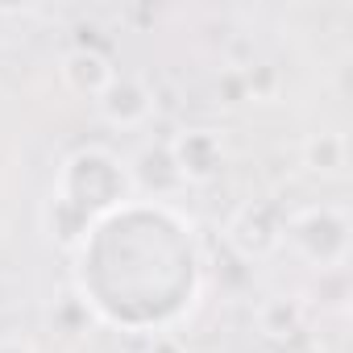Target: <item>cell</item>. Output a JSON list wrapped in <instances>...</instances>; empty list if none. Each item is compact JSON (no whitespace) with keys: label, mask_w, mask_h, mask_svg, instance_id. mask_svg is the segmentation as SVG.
Returning a JSON list of instances; mask_svg holds the SVG:
<instances>
[{"label":"cell","mask_w":353,"mask_h":353,"mask_svg":"<svg viewBox=\"0 0 353 353\" xmlns=\"http://www.w3.org/2000/svg\"><path fill=\"white\" fill-rule=\"evenodd\" d=\"M54 196L75 204L88 221H100L112 208H121L125 200H133V174L108 150H79L63 162Z\"/></svg>","instance_id":"obj_1"},{"label":"cell","mask_w":353,"mask_h":353,"mask_svg":"<svg viewBox=\"0 0 353 353\" xmlns=\"http://www.w3.org/2000/svg\"><path fill=\"white\" fill-rule=\"evenodd\" d=\"M283 241H291L303 262L336 270L349 258V212L336 204H307L283 221Z\"/></svg>","instance_id":"obj_2"},{"label":"cell","mask_w":353,"mask_h":353,"mask_svg":"<svg viewBox=\"0 0 353 353\" xmlns=\"http://www.w3.org/2000/svg\"><path fill=\"white\" fill-rule=\"evenodd\" d=\"M166 158H170L174 174H179V183H212V179H221V170L229 162V145H225L221 129L192 125L166 141Z\"/></svg>","instance_id":"obj_3"},{"label":"cell","mask_w":353,"mask_h":353,"mask_svg":"<svg viewBox=\"0 0 353 353\" xmlns=\"http://www.w3.org/2000/svg\"><path fill=\"white\" fill-rule=\"evenodd\" d=\"M225 241H229V250H233L237 258L262 262V258H270V254L283 245V216L274 212V204L250 200V204H241V208L229 216Z\"/></svg>","instance_id":"obj_4"},{"label":"cell","mask_w":353,"mask_h":353,"mask_svg":"<svg viewBox=\"0 0 353 353\" xmlns=\"http://www.w3.org/2000/svg\"><path fill=\"white\" fill-rule=\"evenodd\" d=\"M96 108H100V117H104L112 129H137V125H145L150 112H154V92H150V83L137 79V75H112L108 88L96 96Z\"/></svg>","instance_id":"obj_5"},{"label":"cell","mask_w":353,"mask_h":353,"mask_svg":"<svg viewBox=\"0 0 353 353\" xmlns=\"http://www.w3.org/2000/svg\"><path fill=\"white\" fill-rule=\"evenodd\" d=\"M112 75H117V71H112L108 54H100V50H92V46H75V50H67L63 63H59L63 88H67L71 96H79V100H96V96L108 88Z\"/></svg>","instance_id":"obj_6"},{"label":"cell","mask_w":353,"mask_h":353,"mask_svg":"<svg viewBox=\"0 0 353 353\" xmlns=\"http://www.w3.org/2000/svg\"><path fill=\"white\" fill-rule=\"evenodd\" d=\"M299 162H303V170L332 179V174H345V166H349V145L336 129H320L299 141Z\"/></svg>","instance_id":"obj_7"},{"label":"cell","mask_w":353,"mask_h":353,"mask_svg":"<svg viewBox=\"0 0 353 353\" xmlns=\"http://www.w3.org/2000/svg\"><path fill=\"white\" fill-rule=\"evenodd\" d=\"M92 225H96V221H88L75 204H67V200H59V196L50 192V200H46V208H42V229H46V237H50L59 250L83 245L88 233H92Z\"/></svg>","instance_id":"obj_8"},{"label":"cell","mask_w":353,"mask_h":353,"mask_svg":"<svg viewBox=\"0 0 353 353\" xmlns=\"http://www.w3.org/2000/svg\"><path fill=\"white\" fill-rule=\"evenodd\" d=\"M303 328V303L295 295H274L258 307V332L270 341H287Z\"/></svg>","instance_id":"obj_9"},{"label":"cell","mask_w":353,"mask_h":353,"mask_svg":"<svg viewBox=\"0 0 353 353\" xmlns=\"http://www.w3.org/2000/svg\"><path fill=\"white\" fill-rule=\"evenodd\" d=\"M145 353H192L188 345H179L174 336H158V341H150V349Z\"/></svg>","instance_id":"obj_10"},{"label":"cell","mask_w":353,"mask_h":353,"mask_svg":"<svg viewBox=\"0 0 353 353\" xmlns=\"http://www.w3.org/2000/svg\"><path fill=\"white\" fill-rule=\"evenodd\" d=\"M0 353H34V345L26 336H0Z\"/></svg>","instance_id":"obj_11"}]
</instances>
